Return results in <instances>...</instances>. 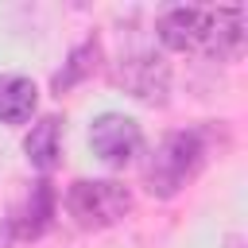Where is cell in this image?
Here are the masks:
<instances>
[{
  "label": "cell",
  "mask_w": 248,
  "mask_h": 248,
  "mask_svg": "<svg viewBox=\"0 0 248 248\" xmlns=\"http://www.w3.org/2000/svg\"><path fill=\"white\" fill-rule=\"evenodd\" d=\"M205 163V128L170 132L147 163V190L155 198H174Z\"/></svg>",
  "instance_id": "1"
},
{
  "label": "cell",
  "mask_w": 248,
  "mask_h": 248,
  "mask_svg": "<svg viewBox=\"0 0 248 248\" xmlns=\"http://www.w3.org/2000/svg\"><path fill=\"white\" fill-rule=\"evenodd\" d=\"M128 209H132V194L112 178H78L66 190V213L81 229H108L120 217H128Z\"/></svg>",
  "instance_id": "2"
},
{
  "label": "cell",
  "mask_w": 248,
  "mask_h": 248,
  "mask_svg": "<svg viewBox=\"0 0 248 248\" xmlns=\"http://www.w3.org/2000/svg\"><path fill=\"white\" fill-rule=\"evenodd\" d=\"M213 23H217V8H170L159 16L155 31L167 50H205L209 54Z\"/></svg>",
  "instance_id": "3"
},
{
  "label": "cell",
  "mask_w": 248,
  "mask_h": 248,
  "mask_svg": "<svg viewBox=\"0 0 248 248\" xmlns=\"http://www.w3.org/2000/svg\"><path fill=\"white\" fill-rule=\"evenodd\" d=\"M89 147L101 163L108 167H128L140 147H143V132L132 116H120V112H101L89 128Z\"/></svg>",
  "instance_id": "4"
},
{
  "label": "cell",
  "mask_w": 248,
  "mask_h": 248,
  "mask_svg": "<svg viewBox=\"0 0 248 248\" xmlns=\"http://www.w3.org/2000/svg\"><path fill=\"white\" fill-rule=\"evenodd\" d=\"M116 81H120L132 97H140V101H147V105H163V101H167V89H170V70H167V62L155 58V54H132V58L120 62Z\"/></svg>",
  "instance_id": "5"
},
{
  "label": "cell",
  "mask_w": 248,
  "mask_h": 248,
  "mask_svg": "<svg viewBox=\"0 0 248 248\" xmlns=\"http://www.w3.org/2000/svg\"><path fill=\"white\" fill-rule=\"evenodd\" d=\"M39 105V89L23 74H4L0 78V124H27Z\"/></svg>",
  "instance_id": "6"
},
{
  "label": "cell",
  "mask_w": 248,
  "mask_h": 248,
  "mask_svg": "<svg viewBox=\"0 0 248 248\" xmlns=\"http://www.w3.org/2000/svg\"><path fill=\"white\" fill-rule=\"evenodd\" d=\"M50 217H54V190H50V182H35L27 205H23L19 217H16V236H19V240L43 236V232L50 229Z\"/></svg>",
  "instance_id": "7"
},
{
  "label": "cell",
  "mask_w": 248,
  "mask_h": 248,
  "mask_svg": "<svg viewBox=\"0 0 248 248\" xmlns=\"http://www.w3.org/2000/svg\"><path fill=\"white\" fill-rule=\"evenodd\" d=\"M58 132H62V120L58 116H43L39 124H31V132L23 140V151H27L31 167L50 170L58 163Z\"/></svg>",
  "instance_id": "8"
},
{
  "label": "cell",
  "mask_w": 248,
  "mask_h": 248,
  "mask_svg": "<svg viewBox=\"0 0 248 248\" xmlns=\"http://www.w3.org/2000/svg\"><path fill=\"white\" fill-rule=\"evenodd\" d=\"M97 58H101V46H97V39H85V43H78V46L70 50L66 66L54 74V93H66V89H74L78 81H85V78L97 70Z\"/></svg>",
  "instance_id": "9"
}]
</instances>
